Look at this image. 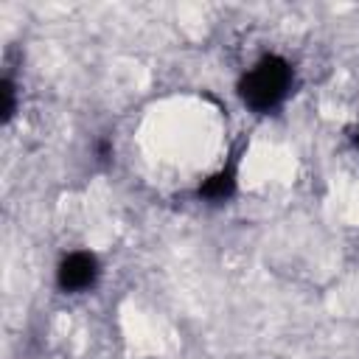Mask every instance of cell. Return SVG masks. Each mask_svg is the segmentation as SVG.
<instances>
[{
  "label": "cell",
  "mask_w": 359,
  "mask_h": 359,
  "mask_svg": "<svg viewBox=\"0 0 359 359\" xmlns=\"http://www.w3.org/2000/svg\"><path fill=\"white\" fill-rule=\"evenodd\" d=\"M292 76H289V65H283L280 59H264L258 62L247 76H244V84H241V93H244V101L255 109H269L275 107L283 95H286V87H289Z\"/></svg>",
  "instance_id": "1"
},
{
  "label": "cell",
  "mask_w": 359,
  "mask_h": 359,
  "mask_svg": "<svg viewBox=\"0 0 359 359\" xmlns=\"http://www.w3.org/2000/svg\"><path fill=\"white\" fill-rule=\"evenodd\" d=\"M95 275H98V266L90 252H70L65 258V264L59 266V283L70 292L87 289L95 280Z\"/></svg>",
  "instance_id": "2"
}]
</instances>
